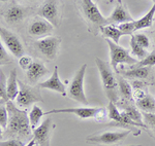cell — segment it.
I'll use <instances>...</instances> for the list:
<instances>
[{"mask_svg":"<svg viewBox=\"0 0 155 146\" xmlns=\"http://www.w3.org/2000/svg\"><path fill=\"white\" fill-rule=\"evenodd\" d=\"M5 105L8 111V122L3 137L7 139H19L23 142L30 140L32 133L27 112L17 107L11 100L7 101Z\"/></svg>","mask_w":155,"mask_h":146,"instance_id":"1","label":"cell"},{"mask_svg":"<svg viewBox=\"0 0 155 146\" xmlns=\"http://www.w3.org/2000/svg\"><path fill=\"white\" fill-rule=\"evenodd\" d=\"M95 63L101 75L102 88L104 94L111 102L117 103L119 100V89L118 81L115 77V74L112 70V67L107 61H104L99 58L95 59Z\"/></svg>","mask_w":155,"mask_h":146,"instance_id":"2","label":"cell"},{"mask_svg":"<svg viewBox=\"0 0 155 146\" xmlns=\"http://www.w3.org/2000/svg\"><path fill=\"white\" fill-rule=\"evenodd\" d=\"M107 43L110 48V58H111V67L114 69L116 73H118L117 66L119 64H127L134 66L137 63V59L132 58L129 54V51L122 46H119L117 43L112 41L111 39H107Z\"/></svg>","mask_w":155,"mask_h":146,"instance_id":"3","label":"cell"},{"mask_svg":"<svg viewBox=\"0 0 155 146\" xmlns=\"http://www.w3.org/2000/svg\"><path fill=\"white\" fill-rule=\"evenodd\" d=\"M36 102H44L38 88L28 85L22 80H19V94L16 98L17 105L22 108H27Z\"/></svg>","mask_w":155,"mask_h":146,"instance_id":"4","label":"cell"},{"mask_svg":"<svg viewBox=\"0 0 155 146\" xmlns=\"http://www.w3.org/2000/svg\"><path fill=\"white\" fill-rule=\"evenodd\" d=\"M86 70H87V64H83L81 66V68L77 71L68 90L69 97L74 99V101H77V102L84 104V105H88L89 104L84 91V77H85Z\"/></svg>","mask_w":155,"mask_h":146,"instance_id":"5","label":"cell"},{"mask_svg":"<svg viewBox=\"0 0 155 146\" xmlns=\"http://www.w3.org/2000/svg\"><path fill=\"white\" fill-rule=\"evenodd\" d=\"M55 128L51 117H47L44 120L41 125L35 128L32 132V139L26 146H50L52 130Z\"/></svg>","mask_w":155,"mask_h":146,"instance_id":"6","label":"cell"},{"mask_svg":"<svg viewBox=\"0 0 155 146\" xmlns=\"http://www.w3.org/2000/svg\"><path fill=\"white\" fill-rule=\"evenodd\" d=\"M61 39L56 36H45L35 41L34 45L37 51L49 60L56 59Z\"/></svg>","mask_w":155,"mask_h":146,"instance_id":"7","label":"cell"},{"mask_svg":"<svg viewBox=\"0 0 155 146\" xmlns=\"http://www.w3.org/2000/svg\"><path fill=\"white\" fill-rule=\"evenodd\" d=\"M81 9L87 21L94 26L101 27L107 25V19L102 16L98 7L92 0H81Z\"/></svg>","mask_w":155,"mask_h":146,"instance_id":"8","label":"cell"},{"mask_svg":"<svg viewBox=\"0 0 155 146\" xmlns=\"http://www.w3.org/2000/svg\"><path fill=\"white\" fill-rule=\"evenodd\" d=\"M0 38H1L4 46L11 51L12 56L20 58V57L24 55L23 44L20 41L18 36L12 33V31L7 30L6 28H3V27L0 26Z\"/></svg>","mask_w":155,"mask_h":146,"instance_id":"9","label":"cell"},{"mask_svg":"<svg viewBox=\"0 0 155 146\" xmlns=\"http://www.w3.org/2000/svg\"><path fill=\"white\" fill-rule=\"evenodd\" d=\"M131 133V131H121V132H104L101 134H96L93 136L87 137V142L96 143V144L111 145L119 141L124 140Z\"/></svg>","mask_w":155,"mask_h":146,"instance_id":"10","label":"cell"},{"mask_svg":"<svg viewBox=\"0 0 155 146\" xmlns=\"http://www.w3.org/2000/svg\"><path fill=\"white\" fill-rule=\"evenodd\" d=\"M41 18L50 22L54 27L59 25V5L57 0H46L39 9Z\"/></svg>","mask_w":155,"mask_h":146,"instance_id":"11","label":"cell"},{"mask_svg":"<svg viewBox=\"0 0 155 146\" xmlns=\"http://www.w3.org/2000/svg\"><path fill=\"white\" fill-rule=\"evenodd\" d=\"M99 107H78V108H58L52 109L45 112V115L48 114H58V113H67V114H74L78 117L87 120V118H94Z\"/></svg>","mask_w":155,"mask_h":146,"instance_id":"12","label":"cell"},{"mask_svg":"<svg viewBox=\"0 0 155 146\" xmlns=\"http://www.w3.org/2000/svg\"><path fill=\"white\" fill-rule=\"evenodd\" d=\"M53 25L44 18H35L30 23L28 27V32L32 36L45 37L53 31Z\"/></svg>","mask_w":155,"mask_h":146,"instance_id":"13","label":"cell"},{"mask_svg":"<svg viewBox=\"0 0 155 146\" xmlns=\"http://www.w3.org/2000/svg\"><path fill=\"white\" fill-rule=\"evenodd\" d=\"M66 83H67V81L65 83H63L61 80H60L59 75H58V66H55L54 71H53V73H52L51 77L39 83L38 88L54 91V92H56V93L61 94L62 96H65L66 95V93H65Z\"/></svg>","mask_w":155,"mask_h":146,"instance_id":"14","label":"cell"},{"mask_svg":"<svg viewBox=\"0 0 155 146\" xmlns=\"http://www.w3.org/2000/svg\"><path fill=\"white\" fill-rule=\"evenodd\" d=\"M47 73H49V69L44 65L42 62L33 61L31 66L26 70V77L30 83L34 85Z\"/></svg>","mask_w":155,"mask_h":146,"instance_id":"15","label":"cell"},{"mask_svg":"<svg viewBox=\"0 0 155 146\" xmlns=\"http://www.w3.org/2000/svg\"><path fill=\"white\" fill-rule=\"evenodd\" d=\"M120 107L122 108L121 111H123V112L125 113V114L128 116V117H130L131 120H134V122L140 123V125H141L144 129L148 128L146 123H144L143 114L140 112L137 106H134L132 104L129 103V101L125 100V101H123V102L120 104Z\"/></svg>","mask_w":155,"mask_h":146,"instance_id":"16","label":"cell"},{"mask_svg":"<svg viewBox=\"0 0 155 146\" xmlns=\"http://www.w3.org/2000/svg\"><path fill=\"white\" fill-rule=\"evenodd\" d=\"M126 22H134V19L130 17V14L126 11L122 5H117L114 11L111 14L109 18H107V25H114V24H122Z\"/></svg>","mask_w":155,"mask_h":146,"instance_id":"17","label":"cell"},{"mask_svg":"<svg viewBox=\"0 0 155 146\" xmlns=\"http://www.w3.org/2000/svg\"><path fill=\"white\" fill-rule=\"evenodd\" d=\"M6 93H7V97H8V99L11 101H14L19 94V79L17 78L16 69L11 70L9 76H8V78H7Z\"/></svg>","mask_w":155,"mask_h":146,"instance_id":"18","label":"cell"},{"mask_svg":"<svg viewBox=\"0 0 155 146\" xmlns=\"http://www.w3.org/2000/svg\"><path fill=\"white\" fill-rule=\"evenodd\" d=\"M25 16V11L20 5H12L4 14V19L11 24L19 23L22 21Z\"/></svg>","mask_w":155,"mask_h":146,"instance_id":"19","label":"cell"},{"mask_svg":"<svg viewBox=\"0 0 155 146\" xmlns=\"http://www.w3.org/2000/svg\"><path fill=\"white\" fill-rule=\"evenodd\" d=\"M154 17H155V4H153V6L150 8V11L147 12L144 17H142V18L139 19L137 21H134L136 31L151 27L154 22Z\"/></svg>","mask_w":155,"mask_h":146,"instance_id":"20","label":"cell"},{"mask_svg":"<svg viewBox=\"0 0 155 146\" xmlns=\"http://www.w3.org/2000/svg\"><path fill=\"white\" fill-rule=\"evenodd\" d=\"M137 109L146 113H155V99L149 94H146L142 99L136 101Z\"/></svg>","mask_w":155,"mask_h":146,"instance_id":"21","label":"cell"},{"mask_svg":"<svg viewBox=\"0 0 155 146\" xmlns=\"http://www.w3.org/2000/svg\"><path fill=\"white\" fill-rule=\"evenodd\" d=\"M99 28H101L102 35L106 37L107 39H111L112 41H114L117 44L119 42L120 37L124 35L123 32L120 31L114 25H106V26H101Z\"/></svg>","mask_w":155,"mask_h":146,"instance_id":"22","label":"cell"},{"mask_svg":"<svg viewBox=\"0 0 155 146\" xmlns=\"http://www.w3.org/2000/svg\"><path fill=\"white\" fill-rule=\"evenodd\" d=\"M150 71V67H132L130 70L123 71L122 75L127 78L144 79L149 76Z\"/></svg>","mask_w":155,"mask_h":146,"instance_id":"23","label":"cell"},{"mask_svg":"<svg viewBox=\"0 0 155 146\" xmlns=\"http://www.w3.org/2000/svg\"><path fill=\"white\" fill-rule=\"evenodd\" d=\"M118 81V89L119 93L121 94V96H123V98L127 101L132 100V86L129 85L128 81L125 80L122 76H118L117 78Z\"/></svg>","mask_w":155,"mask_h":146,"instance_id":"24","label":"cell"},{"mask_svg":"<svg viewBox=\"0 0 155 146\" xmlns=\"http://www.w3.org/2000/svg\"><path fill=\"white\" fill-rule=\"evenodd\" d=\"M45 115V112L42 111L41 108H39L38 106L34 105L32 107L31 111L29 112L28 117H29V122H30V126H31V129H35L38 127L39 122H41V117Z\"/></svg>","mask_w":155,"mask_h":146,"instance_id":"25","label":"cell"},{"mask_svg":"<svg viewBox=\"0 0 155 146\" xmlns=\"http://www.w3.org/2000/svg\"><path fill=\"white\" fill-rule=\"evenodd\" d=\"M130 48H131L132 55L136 56L137 58L141 59V60L142 59H144L145 57H147V55H148L147 51H146V49H145L144 48H142V46L137 42V40L134 37V34L131 35V39H130Z\"/></svg>","mask_w":155,"mask_h":146,"instance_id":"26","label":"cell"},{"mask_svg":"<svg viewBox=\"0 0 155 146\" xmlns=\"http://www.w3.org/2000/svg\"><path fill=\"white\" fill-rule=\"evenodd\" d=\"M6 83L7 79L5 74L3 73L2 70H0V99H1V102L3 103H6L7 101H9L6 93Z\"/></svg>","mask_w":155,"mask_h":146,"instance_id":"27","label":"cell"},{"mask_svg":"<svg viewBox=\"0 0 155 146\" xmlns=\"http://www.w3.org/2000/svg\"><path fill=\"white\" fill-rule=\"evenodd\" d=\"M155 65V51H152L151 54L147 55L144 59L139 61L134 67H151Z\"/></svg>","mask_w":155,"mask_h":146,"instance_id":"28","label":"cell"},{"mask_svg":"<svg viewBox=\"0 0 155 146\" xmlns=\"http://www.w3.org/2000/svg\"><path fill=\"white\" fill-rule=\"evenodd\" d=\"M117 28L121 32H123L124 35H132L134 32L136 31L134 22H126V23L119 24Z\"/></svg>","mask_w":155,"mask_h":146,"instance_id":"29","label":"cell"},{"mask_svg":"<svg viewBox=\"0 0 155 146\" xmlns=\"http://www.w3.org/2000/svg\"><path fill=\"white\" fill-rule=\"evenodd\" d=\"M7 122H8V111H7L6 105L0 103V126L5 130Z\"/></svg>","mask_w":155,"mask_h":146,"instance_id":"30","label":"cell"},{"mask_svg":"<svg viewBox=\"0 0 155 146\" xmlns=\"http://www.w3.org/2000/svg\"><path fill=\"white\" fill-rule=\"evenodd\" d=\"M134 39L137 40V42L144 48H148L150 46V40L148 38V36L145 35V34L142 33H137V34H134Z\"/></svg>","mask_w":155,"mask_h":146,"instance_id":"31","label":"cell"},{"mask_svg":"<svg viewBox=\"0 0 155 146\" xmlns=\"http://www.w3.org/2000/svg\"><path fill=\"white\" fill-rule=\"evenodd\" d=\"M11 63V59H9L8 55H7V51L5 48H4V44L2 42L1 38H0V65H5V64Z\"/></svg>","mask_w":155,"mask_h":146,"instance_id":"32","label":"cell"},{"mask_svg":"<svg viewBox=\"0 0 155 146\" xmlns=\"http://www.w3.org/2000/svg\"><path fill=\"white\" fill-rule=\"evenodd\" d=\"M143 114L144 123L147 125V127L151 128L155 132V113H142Z\"/></svg>","mask_w":155,"mask_h":146,"instance_id":"33","label":"cell"},{"mask_svg":"<svg viewBox=\"0 0 155 146\" xmlns=\"http://www.w3.org/2000/svg\"><path fill=\"white\" fill-rule=\"evenodd\" d=\"M32 63H33V60H32V58L29 56L23 55L19 58V65L23 70H27V69L31 66Z\"/></svg>","mask_w":155,"mask_h":146,"instance_id":"34","label":"cell"},{"mask_svg":"<svg viewBox=\"0 0 155 146\" xmlns=\"http://www.w3.org/2000/svg\"><path fill=\"white\" fill-rule=\"evenodd\" d=\"M0 146H25L24 142L19 139H7L0 141Z\"/></svg>","mask_w":155,"mask_h":146,"instance_id":"35","label":"cell"},{"mask_svg":"<svg viewBox=\"0 0 155 146\" xmlns=\"http://www.w3.org/2000/svg\"><path fill=\"white\" fill-rule=\"evenodd\" d=\"M107 116V110H106L104 108H102V107H99V109L96 112L95 117H94V118H95L97 122H101V120H106Z\"/></svg>","mask_w":155,"mask_h":146,"instance_id":"36","label":"cell"},{"mask_svg":"<svg viewBox=\"0 0 155 146\" xmlns=\"http://www.w3.org/2000/svg\"><path fill=\"white\" fill-rule=\"evenodd\" d=\"M132 90H144L145 86H147V83L144 81H139V79L134 80L132 82Z\"/></svg>","mask_w":155,"mask_h":146,"instance_id":"37","label":"cell"},{"mask_svg":"<svg viewBox=\"0 0 155 146\" xmlns=\"http://www.w3.org/2000/svg\"><path fill=\"white\" fill-rule=\"evenodd\" d=\"M3 128L1 127V126H0V141H1V139L2 138H3Z\"/></svg>","mask_w":155,"mask_h":146,"instance_id":"38","label":"cell"},{"mask_svg":"<svg viewBox=\"0 0 155 146\" xmlns=\"http://www.w3.org/2000/svg\"><path fill=\"white\" fill-rule=\"evenodd\" d=\"M2 1H6V0H0V2H2Z\"/></svg>","mask_w":155,"mask_h":146,"instance_id":"39","label":"cell"},{"mask_svg":"<svg viewBox=\"0 0 155 146\" xmlns=\"http://www.w3.org/2000/svg\"><path fill=\"white\" fill-rule=\"evenodd\" d=\"M126 146H137V145H126Z\"/></svg>","mask_w":155,"mask_h":146,"instance_id":"40","label":"cell"},{"mask_svg":"<svg viewBox=\"0 0 155 146\" xmlns=\"http://www.w3.org/2000/svg\"><path fill=\"white\" fill-rule=\"evenodd\" d=\"M152 1H153V2H154V4H155V0H152Z\"/></svg>","mask_w":155,"mask_h":146,"instance_id":"41","label":"cell"},{"mask_svg":"<svg viewBox=\"0 0 155 146\" xmlns=\"http://www.w3.org/2000/svg\"><path fill=\"white\" fill-rule=\"evenodd\" d=\"M137 146H142V145H137Z\"/></svg>","mask_w":155,"mask_h":146,"instance_id":"42","label":"cell"},{"mask_svg":"<svg viewBox=\"0 0 155 146\" xmlns=\"http://www.w3.org/2000/svg\"><path fill=\"white\" fill-rule=\"evenodd\" d=\"M154 38H155V37H154Z\"/></svg>","mask_w":155,"mask_h":146,"instance_id":"43","label":"cell"}]
</instances>
